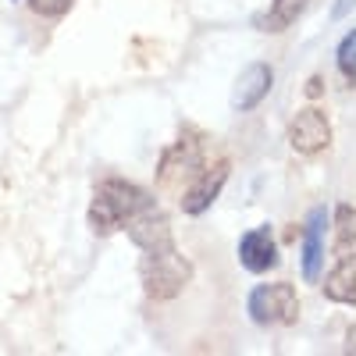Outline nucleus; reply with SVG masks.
<instances>
[{"label":"nucleus","instance_id":"f257e3e1","mask_svg":"<svg viewBox=\"0 0 356 356\" xmlns=\"http://www.w3.org/2000/svg\"><path fill=\"white\" fill-rule=\"evenodd\" d=\"M150 203H157L146 189H139L136 182H125V178H104V182L93 189V203H89V228L97 235H114L125 232V225L146 211Z\"/></svg>","mask_w":356,"mask_h":356},{"label":"nucleus","instance_id":"f03ea898","mask_svg":"<svg viewBox=\"0 0 356 356\" xmlns=\"http://www.w3.org/2000/svg\"><path fill=\"white\" fill-rule=\"evenodd\" d=\"M211 161H214V157L207 154V136L196 132V129H186V132L164 150V157H161V164H157V189L178 200V196H182V193L196 182V175L211 164Z\"/></svg>","mask_w":356,"mask_h":356},{"label":"nucleus","instance_id":"7ed1b4c3","mask_svg":"<svg viewBox=\"0 0 356 356\" xmlns=\"http://www.w3.org/2000/svg\"><path fill=\"white\" fill-rule=\"evenodd\" d=\"M139 278H143V289L150 300H175L193 278V264L189 257H182L171 246L164 250H146L143 260H139Z\"/></svg>","mask_w":356,"mask_h":356},{"label":"nucleus","instance_id":"20e7f679","mask_svg":"<svg viewBox=\"0 0 356 356\" xmlns=\"http://www.w3.org/2000/svg\"><path fill=\"white\" fill-rule=\"evenodd\" d=\"M246 310L260 328H285V324L300 321V296H296L289 282L257 285L246 300Z\"/></svg>","mask_w":356,"mask_h":356},{"label":"nucleus","instance_id":"39448f33","mask_svg":"<svg viewBox=\"0 0 356 356\" xmlns=\"http://www.w3.org/2000/svg\"><path fill=\"white\" fill-rule=\"evenodd\" d=\"M289 146L296 154H303V157L324 154L332 146V122H328V114L317 111V107L300 111L289 122Z\"/></svg>","mask_w":356,"mask_h":356},{"label":"nucleus","instance_id":"423d86ee","mask_svg":"<svg viewBox=\"0 0 356 356\" xmlns=\"http://www.w3.org/2000/svg\"><path fill=\"white\" fill-rule=\"evenodd\" d=\"M228 171H232V164H228V157H218V161H211L200 175H196V182L178 196V203H182V211L186 214H203L207 207H211L214 200H218V193L225 189V182H228Z\"/></svg>","mask_w":356,"mask_h":356},{"label":"nucleus","instance_id":"0eeeda50","mask_svg":"<svg viewBox=\"0 0 356 356\" xmlns=\"http://www.w3.org/2000/svg\"><path fill=\"white\" fill-rule=\"evenodd\" d=\"M125 232H129V239L146 253V250H164V246H171L175 243V235H171V225H168V218H164V211L157 203H150L146 211H139L129 225H125Z\"/></svg>","mask_w":356,"mask_h":356},{"label":"nucleus","instance_id":"6e6552de","mask_svg":"<svg viewBox=\"0 0 356 356\" xmlns=\"http://www.w3.org/2000/svg\"><path fill=\"white\" fill-rule=\"evenodd\" d=\"M271 86H275V72L267 68L264 61H253L239 72V79H235L232 86V111H253L267 93H271Z\"/></svg>","mask_w":356,"mask_h":356},{"label":"nucleus","instance_id":"1a4fd4ad","mask_svg":"<svg viewBox=\"0 0 356 356\" xmlns=\"http://www.w3.org/2000/svg\"><path fill=\"white\" fill-rule=\"evenodd\" d=\"M239 264L253 275H264L278 264V243L271 235V225H260L239 239Z\"/></svg>","mask_w":356,"mask_h":356},{"label":"nucleus","instance_id":"9d476101","mask_svg":"<svg viewBox=\"0 0 356 356\" xmlns=\"http://www.w3.org/2000/svg\"><path fill=\"white\" fill-rule=\"evenodd\" d=\"M324 235H328V211L324 207H314L307 218V232H303V282H317L321 267H324Z\"/></svg>","mask_w":356,"mask_h":356},{"label":"nucleus","instance_id":"9b49d317","mask_svg":"<svg viewBox=\"0 0 356 356\" xmlns=\"http://www.w3.org/2000/svg\"><path fill=\"white\" fill-rule=\"evenodd\" d=\"M324 296L332 303H346V307H356V250L342 257V264L328 275L324 282Z\"/></svg>","mask_w":356,"mask_h":356},{"label":"nucleus","instance_id":"f8f14e48","mask_svg":"<svg viewBox=\"0 0 356 356\" xmlns=\"http://www.w3.org/2000/svg\"><path fill=\"white\" fill-rule=\"evenodd\" d=\"M307 4H310V0H271L267 15L260 18V29H264V33H285L292 22H300Z\"/></svg>","mask_w":356,"mask_h":356},{"label":"nucleus","instance_id":"ddd939ff","mask_svg":"<svg viewBox=\"0 0 356 356\" xmlns=\"http://www.w3.org/2000/svg\"><path fill=\"white\" fill-rule=\"evenodd\" d=\"M332 250L339 257L356 250V207H349V203L335 207V243H332Z\"/></svg>","mask_w":356,"mask_h":356},{"label":"nucleus","instance_id":"4468645a","mask_svg":"<svg viewBox=\"0 0 356 356\" xmlns=\"http://www.w3.org/2000/svg\"><path fill=\"white\" fill-rule=\"evenodd\" d=\"M335 61H339L342 79H346V82H356V29L342 36V43H339V50H335Z\"/></svg>","mask_w":356,"mask_h":356},{"label":"nucleus","instance_id":"2eb2a0df","mask_svg":"<svg viewBox=\"0 0 356 356\" xmlns=\"http://www.w3.org/2000/svg\"><path fill=\"white\" fill-rule=\"evenodd\" d=\"M72 4L75 0H29V8H33L36 15H43V18H61V15L72 11Z\"/></svg>","mask_w":356,"mask_h":356},{"label":"nucleus","instance_id":"dca6fc26","mask_svg":"<svg viewBox=\"0 0 356 356\" xmlns=\"http://www.w3.org/2000/svg\"><path fill=\"white\" fill-rule=\"evenodd\" d=\"M353 8H356V0H335V8H332V18H335V22H342V18H346V15H349Z\"/></svg>","mask_w":356,"mask_h":356},{"label":"nucleus","instance_id":"f3484780","mask_svg":"<svg viewBox=\"0 0 356 356\" xmlns=\"http://www.w3.org/2000/svg\"><path fill=\"white\" fill-rule=\"evenodd\" d=\"M324 93V82L321 79H310V86H307V97H321Z\"/></svg>","mask_w":356,"mask_h":356},{"label":"nucleus","instance_id":"a211bd4d","mask_svg":"<svg viewBox=\"0 0 356 356\" xmlns=\"http://www.w3.org/2000/svg\"><path fill=\"white\" fill-rule=\"evenodd\" d=\"M346 353H353V356H356V324H353L349 335H346Z\"/></svg>","mask_w":356,"mask_h":356}]
</instances>
